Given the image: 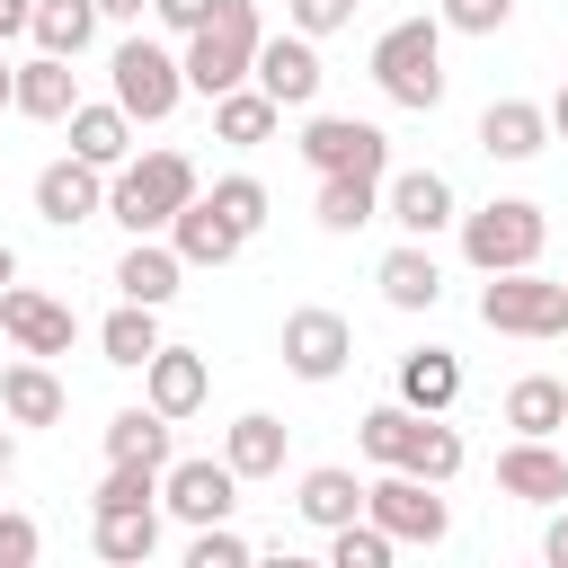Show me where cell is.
I'll return each instance as SVG.
<instances>
[{
    "mask_svg": "<svg viewBox=\"0 0 568 568\" xmlns=\"http://www.w3.org/2000/svg\"><path fill=\"white\" fill-rule=\"evenodd\" d=\"M479 320L497 337H568V284H550L541 266H506L479 284Z\"/></svg>",
    "mask_w": 568,
    "mask_h": 568,
    "instance_id": "5b68a950",
    "label": "cell"
},
{
    "mask_svg": "<svg viewBox=\"0 0 568 568\" xmlns=\"http://www.w3.org/2000/svg\"><path fill=\"white\" fill-rule=\"evenodd\" d=\"M62 124H71V160H89V169H124L133 160V115L115 98H80Z\"/></svg>",
    "mask_w": 568,
    "mask_h": 568,
    "instance_id": "ac0fdd59",
    "label": "cell"
},
{
    "mask_svg": "<svg viewBox=\"0 0 568 568\" xmlns=\"http://www.w3.org/2000/svg\"><path fill=\"white\" fill-rule=\"evenodd\" d=\"M559 417H568V382L524 373V382L506 390V426H515V435H559Z\"/></svg>",
    "mask_w": 568,
    "mask_h": 568,
    "instance_id": "836d02e7",
    "label": "cell"
},
{
    "mask_svg": "<svg viewBox=\"0 0 568 568\" xmlns=\"http://www.w3.org/2000/svg\"><path fill=\"white\" fill-rule=\"evenodd\" d=\"M9 479H18V435L0 426V488H9Z\"/></svg>",
    "mask_w": 568,
    "mask_h": 568,
    "instance_id": "7dc6e473",
    "label": "cell"
},
{
    "mask_svg": "<svg viewBox=\"0 0 568 568\" xmlns=\"http://www.w3.org/2000/svg\"><path fill=\"white\" fill-rule=\"evenodd\" d=\"M9 80H18V71H9V62H0V106H9Z\"/></svg>",
    "mask_w": 568,
    "mask_h": 568,
    "instance_id": "f907efd6",
    "label": "cell"
},
{
    "mask_svg": "<svg viewBox=\"0 0 568 568\" xmlns=\"http://www.w3.org/2000/svg\"><path fill=\"white\" fill-rule=\"evenodd\" d=\"M417 435H426V408H408V399H382V408H364V426H355V444H364L373 470H408Z\"/></svg>",
    "mask_w": 568,
    "mask_h": 568,
    "instance_id": "83f0119b",
    "label": "cell"
},
{
    "mask_svg": "<svg viewBox=\"0 0 568 568\" xmlns=\"http://www.w3.org/2000/svg\"><path fill=\"white\" fill-rule=\"evenodd\" d=\"M541 559H550V568H568V497H559V506H550V524H541Z\"/></svg>",
    "mask_w": 568,
    "mask_h": 568,
    "instance_id": "ee69618b",
    "label": "cell"
},
{
    "mask_svg": "<svg viewBox=\"0 0 568 568\" xmlns=\"http://www.w3.org/2000/svg\"><path fill=\"white\" fill-rule=\"evenodd\" d=\"M36 213L53 222V231H80V222H98L106 213V169H89V160H44L36 169Z\"/></svg>",
    "mask_w": 568,
    "mask_h": 568,
    "instance_id": "7c38bea8",
    "label": "cell"
},
{
    "mask_svg": "<svg viewBox=\"0 0 568 568\" xmlns=\"http://www.w3.org/2000/svg\"><path fill=\"white\" fill-rule=\"evenodd\" d=\"M550 142V106H532V98H488V115H479V151L488 160H532Z\"/></svg>",
    "mask_w": 568,
    "mask_h": 568,
    "instance_id": "7402d4cb",
    "label": "cell"
},
{
    "mask_svg": "<svg viewBox=\"0 0 568 568\" xmlns=\"http://www.w3.org/2000/svg\"><path fill=\"white\" fill-rule=\"evenodd\" d=\"M27 18H36V0H0V44H9V36H27Z\"/></svg>",
    "mask_w": 568,
    "mask_h": 568,
    "instance_id": "f6af8a7d",
    "label": "cell"
},
{
    "mask_svg": "<svg viewBox=\"0 0 568 568\" xmlns=\"http://www.w3.org/2000/svg\"><path fill=\"white\" fill-rule=\"evenodd\" d=\"M399 399L426 408V417H444V408L462 399V355H453V346H408V355H399Z\"/></svg>",
    "mask_w": 568,
    "mask_h": 568,
    "instance_id": "4316f807",
    "label": "cell"
},
{
    "mask_svg": "<svg viewBox=\"0 0 568 568\" xmlns=\"http://www.w3.org/2000/svg\"><path fill=\"white\" fill-rule=\"evenodd\" d=\"M390 550H399V541H390L373 515H355V524L328 532V568H390Z\"/></svg>",
    "mask_w": 568,
    "mask_h": 568,
    "instance_id": "d590c367",
    "label": "cell"
},
{
    "mask_svg": "<svg viewBox=\"0 0 568 568\" xmlns=\"http://www.w3.org/2000/svg\"><path fill=\"white\" fill-rule=\"evenodd\" d=\"M0 328L18 337V355H71V337H80L71 302H53L36 284H0Z\"/></svg>",
    "mask_w": 568,
    "mask_h": 568,
    "instance_id": "5bb4252c",
    "label": "cell"
},
{
    "mask_svg": "<svg viewBox=\"0 0 568 568\" xmlns=\"http://www.w3.org/2000/svg\"><path fill=\"white\" fill-rule=\"evenodd\" d=\"M382 213L408 231V240H435V231H453L462 213H453V178L444 169H399V178H382Z\"/></svg>",
    "mask_w": 568,
    "mask_h": 568,
    "instance_id": "9a60e30c",
    "label": "cell"
},
{
    "mask_svg": "<svg viewBox=\"0 0 568 568\" xmlns=\"http://www.w3.org/2000/svg\"><path fill=\"white\" fill-rule=\"evenodd\" d=\"M204 204H213L240 240H257V231H266V186H257L248 169H240V178H213V195H204Z\"/></svg>",
    "mask_w": 568,
    "mask_h": 568,
    "instance_id": "e575fe53",
    "label": "cell"
},
{
    "mask_svg": "<svg viewBox=\"0 0 568 568\" xmlns=\"http://www.w3.org/2000/svg\"><path fill=\"white\" fill-rule=\"evenodd\" d=\"M462 462H470V453H462V435H453L444 417H426V435H417V453H408V470L444 488V479H462Z\"/></svg>",
    "mask_w": 568,
    "mask_h": 568,
    "instance_id": "8d00e7d4",
    "label": "cell"
},
{
    "mask_svg": "<svg viewBox=\"0 0 568 568\" xmlns=\"http://www.w3.org/2000/svg\"><path fill=\"white\" fill-rule=\"evenodd\" d=\"M293 515H302V524H320V532H337V524H355V515H364V479H355L346 462H320V470H302Z\"/></svg>",
    "mask_w": 568,
    "mask_h": 568,
    "instance_id": "d4e9b609",
    "label": "cell"
},
{
    "mask_svg": "<svg viewBox=\"0 0 568 568\" xmlns=\"http://www.w3.org/2000/svg\"><path fill=\"white\" fill-rule=\"evenodd\" d=\"M373 89L408 115L444 106V18H399L373 36Z\"/></svg>",
    "mask_w": 568,
    "mask_h": 568,
    "instance_id": "6da1fadb",
    "label": "cell"
},
{
    "mask_svg": "<svg viewBox=\"0 0 568 568\" xmlns=\"http://www.w3.org/2000/svg\"><path fill=\"white\" fill-rule=\"evenodd\" d=\"M178 284H186V257H178L169 240H133V248L115 257V293H124V302H151V311H160V302H178Z\"/></svg>",
    "mask_w": 568,
    "mask_h": 568,
    "instance_id": "603a6c76",
    "label": "cell"
},
{
    "mask_svg": "<svg viewBox=\"0 0 568 568\" xmlns=\"http://www.w3.org/2000/svg\"><path fill=\"white\" fill-rule=\"evenodd\" d=\"M311 222L320 231H364V222H382V178H320V195H311Z\"/></svg>",
    "mask_w": 568,
    "mask_h": 568,
    "instance_id": "1f68e13d",
    "label": "cell"
},
{
    "mask_svg": "<svg viewBox=\"0 0 568 568\" xmlns=\"http://www.w3.org/2000/svg\"><path fill=\"white\" fill-rule=\"evenodd\" d=\"M302 160H311V178H390V133L364 115H311Z\"/></svg>",
    "mask_w": 568,
    "mask_h": 568,
    "instance_id": "52a82bcc",
    "label": "cell"
},
{
    "mask_svg": "<svg viewBox=\"0 0 568 568\" xmlns=\"http://www.w3.org/2000/svg\"><path fill=\"white\" fill-rule=\"evenodd\" d=\"M151 346H160V311H151V302H115V311L98 320V355H106L115 373H142Z\"/></svg>",
    "mask_w": 568,
    "mask_h": 568,
    "instance_id": "f546056e",
    "label": "cell"
},
{
    "mask_svg": "<svg viewBox=\"0 0 568 568\" xmlns=\"http://www.w3.org/2000/svg\"><path fill=\"white\" fill-rule=\"evenodd\" d=\"M541 240H550V213L532 195H488L479 213H462V257L479 275H506V266H541Z\"/></svg>",
    "mask_w": 568,
    "mask_h": 568,
    "instance_id": "277c9868",
    "label": "cell"
},
{
    "mask_svg": "<svg viewBox=\"0 0 568 568\" xmlns=\"http://www.w3.org/2000/svg\"><path fill=\"white\" fill-rule=\"evenodd\" d=\"M373 284H382V302H390V311H435V302H444V266H435V248H426V240L382 248Z\"/></svg>",
    "mask_w": 568,
    "mask_h": 568,
    "instance_id": "d6986e66",
    "label": "cell"
},
{
    "mask_svg": "<svg viewBox=\"0 0 568 568\" xmlns=\"http://www.w3.org/2000/svg\"><path fill=\"white\" fill-rule=\"evenodd\" d=\"M186 568H248V541H240L231 524H195V541H186Z\"/></svg>",
    "mask_w": 568,
    "mask_h": 568,
    "instance_id": "f35d334b",
    "label": "cell"
},
{
    "mask_svg": "<svg viewBox=\"0 0 568 568\" xmlns=\"http://www.w3.org/2000/svg\"><path fill=\"white\" fill-rule=\"evenodd\" d=\"M106 80H115V106H124L133 124H169V115H178V98H186L178 53H169V44H151V36H124V44H115V62H106Z\"/></svg>",
    "mask_w": 568,
    "mask_h": 568,
    "instance_id": "8992f818",
    "label": "cell"
},
{
    "mask_svg": "<svg viewBox=\"0 0 568 568\" xmlns=\"http://www.w3.org/2000/svg\"><path fill=\"white\" fill-rule=\"evenodd\" d=\"M346 364H355V328H346V311H328V302L284 311V373H293V382H337Z\"/></svg>",
    "mask_w": 568,
    "mask_h": 568,
    "instance_id": "9c48e42d",
    "label": "cell"
},
{
    "mask_svg": "<svg viewBox=\"0 0 568 568\" xmlns=\"http://www.w3.org/2000/svg\"><path fill=\"white\" fill-rule=\"evenodd\" d=\"M559 453H568V417H559Z\"/></svg>",
    "mask_w": 568,
    "mask_h": 568,
    "instance_id": "816d5d0a",
    "label": "cell"
},
{
    "mask_svg": "<svg viewBox=\"0 0 568 568\" xmlns=\"http://www.w3.org/2000/svg\"><path fill=\"white\" fill-rule=\"evenodd\" d=\"M142 399L178 426V417H195V408L213 399V364H204L195 346H169V337H160V346H151V364H142Z\"/></svg>",
    "mask_w": 568,
    "mask_h": 568,
    "instance_id": "4fadbf2b",
    "label": "cell"
},
{
    "mask_svg": "<svg viewBox=\"0 0 568 568\" xmlns=\"http://www.w3.org/2000/svg\"><path fill=\"white\" fill-rule=\"evenodd\" d=\"M284 444H293V426L266 417V408H248V417L222 426V462H231L240 479H275V470H284Z\"/></svg>",
    "mask_w": 568,
    "mask_h": 568,
    "instance_id": "cb8c5ba5",
    "label": "cell"
},
{
    "mask_svg": "<svg viewBox=\"0 0 568 568\" xmlns=\"http://www.w3.org/2000/svg\"><path fill=\"white\" fill-rule=\"evenodd\" d=\"M275 124H284V106H275L257 80H240V89H222V98H213V142L257 151V142H275Z\"/></svg>",
    "mask_w": 568,
    "mask_h": 568,
    "instance_id": "f1b7e54d",
    "label": "cell"
},
{
    "mask_svg": "<svg viewBox=\"0 0 568 568\" xmlns=\"http://www.w3.org/2000/svg\"><path fill=\"white\" fill-rule=\"evenodd\" d=\"M62 408H71V390L53 382V355H18L0 373V417L9 426H62Z\"/></svg>",
    "mask_w": 568,
    "mask_h": 568,
    "instance_id": "e0dca14e",
    "label": "cell"
},
{
    "mask_svg": "<svg viewBox=\"0 0 568 568\" xmlns=\"http://www.w3.org/2000/svg\"><path fill=\"white\" fill-rule=\"evenodd\" d=\"M27 36H36V53H62V62H80V53H89V36H98V0H36Z\"/></svg>",
    "mask_w": 568,
    "mask_h": 568,
    "instance_id": "d6a6232c",
    "label": "cell"
},
{
    "mask_svg": "<svg viewBox=\"0 0 568 568\" xmlns=\"http://www.w3.org/2000/svg\"><path fill=\"white\" fill-rule=\"evenodd\" d=\"M497 488L524 497V506H559V497H568V453H559L550 435H515V444L497 453Z\"/></svg>",
    "mask_w": 568,
    "mask_h": 568,
    "instance_id": "2e32d148",
    "label": "cell"
},
{
    "mask_svg": "<svg viewBox=\"0 0 568 568\" xmlns=\"http://www.w3.org/2000/svg\"><path fill=\"white\" fill-rule=\"evenodd\" d=\"M550 133H559V142H568V89H559V98H550Z\"/></svg>",
    "mask_w": 568,
    "mask_h": 568,
    "instance_id": "c3c4849f",
    "label": "cell"
},
{
    "mask_svg": "<svg viewBox=\"0 0 568 568\" xmlns=\"http://www.w3.org/2000/svg\"><path fill=\"white\" fill-rule=\"evenodd\" d=\"M9 106H18V115H36V124H62V115L80 106V80H71V62H62V53H36V62H18V80H9Z\"/></svg>",
    "mask_w": 568,
    "mask_h": 568,
    "instance_id": "44dd1931",
    "label": "cell"
},
{
    "mask_svg": "<svg viewBox=\"0 0 568 568\" xmlns=\"http://www.w3.org/2000/svg\"><path fill=\"white\" fill-rule=\"evenodd\" d=\"M89 550H98L106 568H142V559L160 550V506H98Z\"/></svg>",
    "mask_w": 568,
    "mask_h": 568,
    "instance_id": "484cf974",
    "label": "cell"
},
{
    "mask_svg": "<svg viewBox=\"0 0 568 568\" xmlns=\"http://www.w3.org/2000/svg\"><path fill=\"white\" fill-rule=\"evenodd\" d=\"M284 18H293L311 44H320V36H337V27L355 18V0H284Z\"/></svg>",
    "mask_w": 568,
    "mask_h": 568,
    "instance_id": "60d3db41",
    "label": "cell"
},
{
    "mask_svg": "<svg viewBox=\"0 0 568 568\" xmlns=\"http://www.w3.org/2000/svg\"><path fill=\"white\" fill-rule=\"evenodd\" d=\"M257 0H222L186 44H178V71H186V89L195 98H222V89H240L248 80V62H257Z\"/></svg>",
    "mask_w": 568,
    "mask_h": 568,
    "instance_id": "3957f363",
    "label": "cell"
},
{
    "mask_svg": "<svg viewBox=\"0 0 568 568\" xmlns=\"http://www.w3.org/2000/svg\"><path fill=\"white\" fill-rule=\"evenodd\" d=\"M364 515L390 532V541H444L453 532V506L435 497V479H417V470H382V479H364Z\"/></svg>",
    "mask_w": 568,
    "mask_h": 568,
    "instance_id": "ba28073f",
    "label": "cell"
},
{
    "mask_svg": "<svg viewBox=\"0 0 568 568\" xmlns=\"http://www.w3.org/2000/svg\"><path fill=\"white\" fill-rule=\"evenodd\" d=\"M27 559H36V524L0 506V568H27Z\"/></svg>",
    "mask_w": 568,
    "mask_h": 568,
    "instance_id": "7bdbcfd3",
    "label": "cell"
},
{
    "mask_svg": "<svg viewBox=\"0 0 568 568\" xmlns=\"http://www.w3.org/2000/svg\"><path fill=\"white\" fill-rule=\"evenodd\" d=\"M89 506H160V470L151 462H106V479H98Z\"/></svg>",
    "mask_w": 568,
    "mask_h": 568,
    "instance_id": "74e56055",
    "label": "cell"
},
{
    "mask_svg": "<svg viewBox=\"0 0 568 568\" xmlns=\"http://www.w3.org/2000/svg\"><path fill=\"white\" fill-rule=\"evenodd\" d=\"M169 444H178V426H169L151 399L106 417V462H151V470H169Z\"/></svg>",
    "mask_w": 568,
    "mask_h": 568,
    "instance_id": "4dcf8cb0",
    "label": "cell"
},
{
    "mask_svg": "<svg viewBox=\"0 0 568 568\" xmlns=\"http://www.w3.org/2000/svg\"><path fill=\"white\" fill-rule=\"evenodd\" d=\"M186 195H195V160L186 151H142V160L106 169V222H124L133 240H160Z\"/></svg>",
    "mask_w": 568,
    "mask_h": 568,
    "instance_id": "7a4b0ae2",
    "label": "cell"
},
{
    "mask_svg": "<svg viewBox=\"0 0 568 568\" xmlns=\"http://www.w3.org/2000/svg\"><path fill=\"white\" fill-rule=\"evenodd\" d=\"M248 80L275 98V106H320V44L302 36V27H284V36H257V62H248Z\"/></svg>",
    "mask_w": 568,
    "mask_h": 568,
    "instance_id": "30bf717a",
    "label": "cell"
},
{
    "mask_svg": "<svg viewBox=\"0 0 568 568\" xmlns=\"http://www.w3.org/2000/svg\"><path fill=\"white\" fill-rule=\"evenodd\" d=\"M435 18H444V27H453V36H497V27H506V18H515V0H444V9H435Z\"/></svg>",
    "mask_w": 568,
    "mask_h": 568,
    "instance_id": "ab89813d",
    "label": "cell"
},
{
    "mask_svg": "<svg viewBox=\"0 0 568 568\" xmlns=\"http://www.w3.org/2000/svg\"><path fill=\"white\" fill-rule=\"evenodd\" d=\"M0 284H18V248L9 240H0Z\"/></svg>",
    "mask_w": 568,
    "mask_h": 568,
    "instance_id": "681fc988",
    "label": "cell"
},
{
    "mask_svg": "<svg viewBox=\"0 0 568 568\" xmlns=\"http://www.w3.org/2000/svg\"><path fill=\"white\" fill-rule=\"evenodd\" d=\"M142 9L151 0H98V18H115V27H142Z\"/></svg>",
    "mask_w": 568,
    "mask_h": 568,
    "instance_id": "bcb514c9",
    "label": "cell"
},
{
    "mask_svg": "<svg viewBox=\"0 0 568 568\" xmlns=\"http://www.w3.org/2000/svg\"><path fill=\"white\" fill-rule=\"evenodd\" d=\"M160 506H169L178 524H231V506H240V470H231V462H178V453H169V470H160Z\"/></svg>",
    "mask_w": 568,
    "mask_h": 568,
    "instance_id": "8fae6325",
    "label": "cell"
},
{
    "mask_svg": "<svg viewBox=\"0 0 568 568\" xmlns=\"http://www.w3.org/2000/svg\"><path fill=\"white\" fill-rule=\"evenodd\" d=\"M213 9H222V0H151V18H160L169 36H195V27L213 18Z\"/></svg>",
    "mask_w": 568,
    "mask_h": 568,
    "instance_id": "b9f144b4",
    "label": "cell"
},
{
    "mask_svg": "<svg viewBox=\"0 0 568 568\" xmlns=\"http://www.w3.org/2000/svg\"><path fill=\"white\" fill-rule=\"evenodd\" d=\"M160 240H169V248H178L186 266H231V257L248 248V240H240V231H231V222H222V213L204 204V186H195V195L178 204V222H169Z\"/></svg>",
    "mask_w": 568,
    "mask_h": 568,
    "instance_id": "ffe728a7",
    "label": "cell"
}]
</instances>
